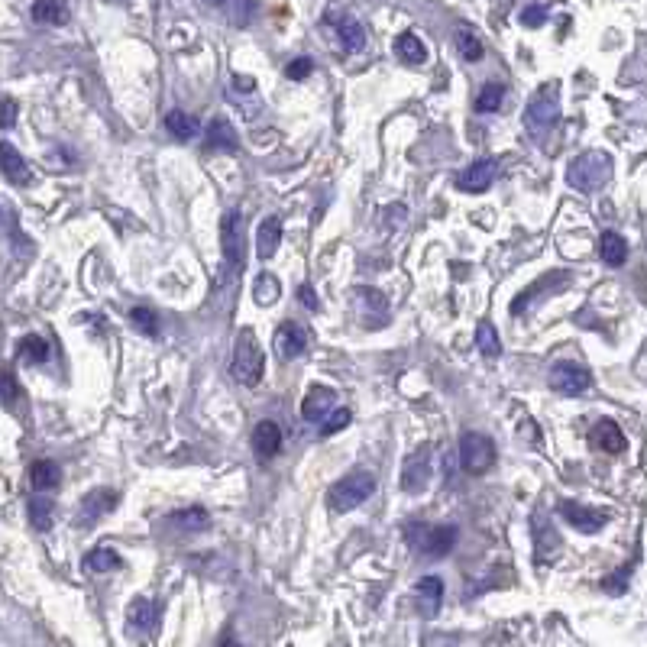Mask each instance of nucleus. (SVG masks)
<instances>
[{
  "label": "nucleus",
  "mask_w": 647,
  "mask_h": 647,
  "mask_svg": "<svg viewBox=\"0 0 647 647\" xmlns=\"http://www.w3.org/2000/svg\"><path fill=\"white\" fill-rule=\"evenodd\" d=\"M373 492H376V476L369 470H353L330 486L327 505L334 515H347V512H353V508H360Z\"/></svg>",
  "instance_id": "nucleus-1"
},
{
  "label": "nucleus",
  "mask_w": 647,
  "mask_h": 647,
  "mask_svg": "<svg viewBox=\"0 0 647 647\" xmlns=\"http://www.w3.org/2000/svg\"><path fill=\"white\" fill-rule=\"evenodd\" d=\"M609 178H612V156L599 153V149H589V153L576 156L567 169V182L576 191H583V195H593Z\"/></svg>",
  "instance_id": "nucleus-2"
},
{
  "label": "nucleus",
  "mask_w": 647,
  "mask_h": 647,
  "mask_svg": "<svg viewBox=\"0 0 647 647\" xmlns=\"http://www.w3.org/2000/svg\"><path fill=\"white\" fill-rule=\"evenodd\" d=\"M263 373H266V360L253 337V330H240L237 347H233V356H230V376L240 385H246V389H253V385H259V379H263Z\"/></svg>",
  "instance_id": "nucleus-3"
},
{
  "label": "nucleus",
  "mask_w": 647,
  "mask_h": 647,
  "mask_svg": "<svg viewBox=\"0 0 647 647\" xmlns=\"http://www.w3.org/2000/svg\"><path fill=\"white\" fill-rule=\"evenodd\" d=\"M220 246H224V263L230 272H237L246 266V220L240 211H227L224 220H220Z\"/></svg>",
  "instance_id": "nucleus-4"
},
{
  "label": "nucleus",
  "mask_w": 647,
  "mask_h": 647,
  "mask_svg": "<svg viewBox=\"0 0 647 647\" xmlns=\"http://www.w3.org/2000/svg\"><path fill=\"white\" fill-rule=\"evenodd\" d=\"M460 463H463V470L473 473V476L489 473L492 463H495V444H492L486 434L466 431L460 437Z\"/></svg>",
  "instance_id": "nucleus-5"
},
{
  "label": "nucleus",
  "mask_w": 647,
  "mask_h": 647,
  "mask_svg": "<svg viewBox=\"0 0 647 647\" xmlns=\"http://www.w3.org/2000/svg\"><path fill=\"white\" fill-rule=\"evenodd\" d=\"M525 120H528L531 133H538V136L547 133L560 120V98H557V88L554 85H547V88H541L538 94H534L531 104H528Z\"/></svg>",
  "instance_id": "nucleus-6"
},
{
  "label": "nucleus",
  "mask_w": 647,
  "mask_h": 647,
  "mask_svg": "<svg viewBox=\"0 0 647 647\" xmlns=\"http://www.w3.org/2000/svg\"><path fill=\"white\" fill-rule=\"evenodd\" d=\"M353 314L366 327H385L389 321V301L379 288H353Z\"/></svg>",
  "instance_id": "nucleus-7"
},
{
  "label": "nucleus",
  "mask_w": 647,
  "mask_h": 647,
  "mask_svg": "<svg viewBox=\"0 0 647 647\" xmlns=\"http://www.w3.org/2000/svg\"><path fill=\"white\" fill-rule=\"evenodd\" d=\"M547 382H550V389L560 395H580L593 385V376H589V369H583L580 363H557L550 369Z\"/></svg>",
  "instance_id": "nucleus-8"
},
{
  "label": "nucleus",
  "mask_w": 647,
  "mask_h": 647,
  "mask_svg": "<svg viewBox=\"0 0 647 647\" xmlns=\"http://www.w3.org/2000/svg\"><path fill=\"white\" fill-rule=\"evenodd\" d=\"M114 508H117V492L94 489V492L85 495V499H81V508H78V515H75V525L78 528H94L107 512H114Z\"/></svg>",
  "instance_id": "nucleus-9"
},
{
  "label": "nucleus",
  "mask_w": 647,
  "mask_h": 647,
  "mask_svg": "<svg viewBox=\"0 0 647 647\" xmlns=\"http://www.w3.org/2000/svg\"><path fill=\"white\" fill-rule=\"evenodd\" d=\"M327 23H334V33L340 39L343 52H363L366 49V26L356 17H350V13H343V10H330Z\"/></svg>",
  "instance_id": "nucleus-10"
},
{
  "label": "nucleus",
  "mask_w": 647,
  "mask_h": 647,
  "mask_svg": "<svg viewBox=\"0 0 647 647\" xmlns=\"http://www.w3.org/2000/svg\"><path fill=\"white\" fill-rule=\"evenodd\" d=\"M560 515L567 525H573L580 534H596L605 528V521H609V515L599 512V508H589L583 502H560Z\"/></svg>",
  "instance_id": "nucleus-11"
},
{
  "label": "nucleus",
  "mask_w": 647,
  "mask_h": 647,
  "mask_svg": "<svg viewBox=\"0 0 647 647\" xmlns=\"http://www.w3.org/2000/svg\"><path fill=\"white\" fill-rule=\"evenodd\" d=\"M275 353H279V360H298L301 353L308 350V330L295 324V321H288L282 324L279 330H275Z\"/></svg>",
  "instance_id": "nucleus-12"
},
{
  "label": "nucleus",
  "mask_w": 647,
  "mask_h": 647,
  "mask_svg": "<svg viewBox=\"0 0 647 647\" xmlns=\"http://www.w3.org/2000/svg\"><path fill=\"white\" fill-rule=\"evenodd\" d=\"M431 483V450L421 447L418 453H411L405 460V470H402V486L405 492H424Z\"/></svg>",
  "instance_id": "nucleus-13"
},
{
  "label": "nucleus",
  "mask_w": 647,
  "mask_h": 647,
  "mask_svg": "<svg viewBox=\"0 0 647 647\" xmlns=\"http://www.w3.org/2000/svg\"><path fill=\"white\" fill-rule=\"evenodd\" d=\"M0 172H4V178L10 185H17V188H26L33 182V172H30V162H26L17 149H13L7 140H0Z\"/></svg>",
  "instance_id": "nucleus-14"
},
{
  "label": "nucleus",
  "mask_w": 647,
  "mask_h": 647,
  "mask_svg": "<svg viewBox=\"0 0 647 647\" xmlns=\"http://www.w3.org/2000/svg\"><path fill=\"white\" fill-rule=\"evenodd\" d=\"M421 534V550H424V557H431V560H437V557H444V554H450L453 550V544H457V538H460V531L453 528V525H440V528H431V531H424V528H418Z\"/></svg>",
  "instance_id": "nucleus-15"
},
{
  "label": "nucleus",
  "mask_w": 647,
  "mask_h": 647,
  "mask_svg": "<svg viewBox=\"0 0 647 647\" xmlns=\"http://www.w3.org/2000/svg\"><path fill=\"white\" fill-rule=\"evenodd\" d=\"M279 450H282V431H279V424H275V421H259L256 431H253V453H256V460L266 463V460H272Z\"/></svg>",
  "instance_id": "nucleus-16"
},
{
  "label": "nucleus",
  "mask_w": 647,
  "mask_h": 647,
  "mask_svg": "<svg viewBox=\"0 0 647 647\" xmlns=\"http://www.w3.org/2000/svg\"><path fill=\"white\" fill-rule=\"evenodd\" d=\"M495 169H499V165H495V159H479V162H473L470 169H466V172L457 178V188L479 195V191H486V188L492 185Z\"/></svg>",
  "instance_id": "nucleus-17"
},
{
  "label": "nucleus",
  "mask_w": 647,
  "mask_h": 647,
  "mask_svg": "<svg viewBox=\"0 0 647 647\" xmlns=\"http://www.w3.org/2000/svg\"><path fill=\"white\" fill-rule=\"evenodd\" d=\"M589 444H593L596 450H605V453H622L628 447V440L622 434V428H618L615 421H599L593 431H589Z\"/></svg>",
  "instance_id": "nucleus-18"
},
{
  "label": "nucleus",
  "mask_w": 647,
  "mask_h": 647,
  "mask_svg": "<svg viewBox=\"0 0 647 647\" xmlns=\"http://www.w3.org/2000/svg\"><path fill=\"white\" fill-rule=\"evenodd\" d=\"M330 408H334V389H327V385H311L305 402H301V415H305V421H321Z\"/></svg>",
  "instance_id": "nucleus-19"
},
{
  "label": "nucleus",
  "mask_w": 647,
  "mask_h": 647,
  "mask_svg": "<svg viewBox=\"0 0 647 647\" xmlns=\"http://www.w3.org/2000/svg\"><path fill=\"white\" fill-rule=\"evenodd\" d=\"M279 243H282L279 217L263 220V224H259V230H256V253H259V259H272L275 253H279Z\"/></svg>",
  "instance_id": "nucleus-20"
},
{
  "label": "nucleus",
  "mask_w": 647,
  "mask_h": 647,
  "mask_svg": "<svg viewBox=\"0 0 647 647\" xmlns=\"http://www.w3.org/2000/svg\"><path fill=\"white\" fill-rule=\"evenodd\" d=\"M415 596H418V605L424 615H437L440 602H444V583H440V576H424L415 589Z\"/></svg>",
  "instance_id": "nucleus-21"
},
{
  "label": "nucleus",
  "mask_w": 647,
  "mask_h": 647,
  "mask_svg": "<svg viewBox=\"0 0 647 647\" xmlns=\"http://www.w3.org/2000/svg\"><path fill=\"white\" fill-rule=\"evenodd\" d=\"M127 622H130V628H136V631H153L156 628V622H159V612H156V605L149 602V599H133L130 602V609H127Z\"/></svg>",
  "instance_id": "nucleus-22"
},
{
  "label": "nucleus",
  "mask_w": 647,
  "mask_h": 647,
  "mask_svg": "<svg viewBox=\"0 0 647 647\" xmlns=\"http://www.w3.org/2000/svg\"><path fill=\"white\" fill-rule=\"evenodd\" d=\"M599 256H602V263L605 266H622L625 259H628V243L622 233H602V240H599Z\"/></svg>",
  "instance_id": "nucleus-23"
},
{
  "label": "nucleus",
  "mask_w": 647,
  "mask_h": 647,
  "mask_svg": "<svg viewBox=\"0 0 647 647\" xmlns=\"http://www.w3.org/2000/svg\"><path fill=\"white\" fill-rule=\"evenodd\" d=\"M395 52H398V59L408 62V65H424L428 62V46L421 43L418 33H402L395 39Z\"/></svg>",
  "instance_id": "nucleus-24"
},
{
  "label": "nucleus",
  "mask_w": 647,
  "mask_h": 647,
  "mask_svg": "<svg viewBox=\"0 0 647 647\" xmlns=\"http://www.w3.org/2000/svg\"><path fill=\"white\" fill-rule=\"evenodd\" d=\"M204 4H211L214 10H220L230 23H237V26H246L253 20V0H204Z\"/></svg>",
  "instance_id": "nucleus-25"
},
{
  "label": "nucleus",
  "mask_w": 647,
  "mask_h": 647,
  "mask_svg": "<svg viewBox=\"0 0 647 647\" xmlns=\"http://www.w3.org/2000/svg\"><path fill=\"white\" fill-rule=\"evenodd\" d=\"M33 20L46 23V26H62V23H68V4L65 0H36Z\"/></svg>",
  "instance_id": "nucleus-26"
},
{
  "label": "nucleus",
  "mask_w": 647,
  "mask_h": 647,
  "mask_svg": "<svg viewBox=\"0 0 647 647\" xmlns=\"http://www.w3.org/2000/svg\"><path fill=\"white\" fill-rule=\"evenodd\" d=\"M59 466H55L52 460H36L33 463V470H30V486L36 489V492H49V489H55L59 486Z\"/></svg>",
  "instance_id": "nucleus-27"
},
{
  "label": "nucleus",
  "mask_w": 647,
  "mask_h": 647,
  "mask_svg": "<svg viewBox=\"0 0 647 647\" xmlns=\"http://www.w3.org/2000/svg\"><path fill=\"white\" fill-rule=\"evenodd\" d=\"M26 515H30V525L36 531H49L52 521H55V505L49 499H43V495H33L30 505H26Z\"/></svg>",
  "instance_id": "nucleus-28"
},
{
  "label": "nucleus",
  "mask_w": 647,
  "mask_h": 647,
  "mask_svg": "<svg viewBox=\"0 0 647 647\" xmlns=\"http://www.w3.org/2000/svg\"><path fill=\"white\" fill-rule=\"evenodd\" d=\"M165 130H169L172 136H178V140H195L198 136V120L185 114V110H172L169 117H165Z\"/></svg>",
  "instance_id": "nucleus-29"
},
{
  "label": "nucleus",
  "mask_w": 647,
  "mask_h": 647,
  "mask_svg": "<svg viewBox=\"0 0 647 647\" xmlns=\"http://www.w3.org/2000/svg\"><path fill=\"white\" fill-rule=\"evenodd\" d=\"M563 282H570V275H563V272H557V275H550V279H541L538 285H531L525 295H518L515 301H512V311L515 314H521V311H528L531 305H534V298L541 295V288H547V295H550V288L554 285H563Z\"/></svg>",
  "instance_id": "nucleus-30"
},
{
  "label": "nucleus",
  "mask_w": 647,
  "mask_h": 647,
  "mask_svg": "<svg viewBox=\"0 0 647 647\" xmlns=\"http://www.w3.org/2000/svg\"><path fill=\"white\" fill-rule=\"evenodd\" d=\"M85 567L94 570V573H110V570H120L123 560L114 547H94L91 554L85 557Z\"/></svg>",
  "instance_id": "nucleus-31"
},
{
  "label": "nucleus",
  "mask_w": 647,
  "mask_h": 647,
  "mask_svg": "<svg viewBox=\"0 0 647 647\" xmlns=\"http://www.w3.org/2000/svg\"><path fill=\"white\" fill-rule=\"evenodd\" d=\"M279 292H282V285L272 272H263L253 282V298H256V305H263V308L275 305V301H279Z\"/></svg>",
  "instance_id": "nucleus-32"
},
{
  "label": "nucleus",
  "mask_w": 647,
  "mask_h": 647,
  "mask_svg": "<svg viewBox=\"0 0 647 647\" xmlns=\"http://www.w3.org/2000/svg\"><path fill=\"white\" fill-rule=\"evenodd\" d=\"M208 149H237V133L227 120H214L208 127Z\"/></svg>",
  "instance_id": "nucleus-33"
},
{
  "label": "nucleus",
  "mask_w": 647,
  "mask_h": 647,
  "mask_svg": "<svg viewBox=\"0 0 647 647\" xmlns=\"http://www.w3.org/2000/svg\"><path fill=\"white\" fill-rule=\"evenodd\" d=\"M476 343H479V353L489 356V360H495V356L502 353V340H499V330H495L489 321H483L476 327Z\"/></svg>",
  "instance_id": "nucleus-34"
},
{
  "label": "nucleus",
  "mask_w": 647,
  "mask_h": 647,
  "mask_svg": "<svg viewBox=\"0 0 647 647\" xmlns=\"http://www.w3.org/2000/svg\"><path fill=\"white\" fill-rule=\"evenodd\" d=\"M502 98H505V85L489 81V85H483V91L476 94V110L479 114H492V110H499Z\"/></svg>",
  "instance_id": "nucleus-35"
},
{
  "label": "nucleus",
  "mask_w": 647,
  "mask_h": 647,
  "mask_svg": "<svg viewBox=\"0 0 647 647\" xmlns=\"http://www.w3.org/2000/svg\"><path fill=\"white\" fill-rule=\"evenodd\" d=\"M17 353H20L23 363H46L49 360V343L43 337H23Z\"/></svg>",
  "instance_id": "nucleus-36"
},
{
  "label": "nucleus",
  "mask_w": 647,
  "mask_h": 647,
  "mask_svg": "<svg viewBox=\"0 0 647 647\" xmlns=\"http://www.w3.org/2000/svg\"><path fill=\"white\" fill-rule=\"evenodd\" d=\"M457 49L466 62H479L483 59V43H479V36L473 30H466V26H460L457 30Z\"/></svg>",
  "instance_id": "nucleus-37"
},
{
  "label": "nucleus",
  "mask_w": 647,
  "mask_h": 647,
  "mask_svg": "<svg viewBox=\"0 0 647 647\" xmlns=\"http://www.w3.org/2000/svg\"><path fill=\"white\" fill-rule=\"evenodd\" d=\"M130 327L140 330V334H146V337H153L159 330V321H156V314L149 308H133L130 311Z\"/></svg>",
  "instance_id": "nucleus-38"
},
{
  "label": "nucleus",
  "mask_w": 647,
  "mask_h": 647,
  "mask_svg": "<svg viewBox=\"0 0 647 647\" xmlns=\"http://www.w3.org/2000/svg\"><path fill=\"white\" fill-rule=\"evenodd\" d=\"M172 521L188 528V531H201L204 525H208V512H204V508H185V512H175Z\"/></svg>",
  "instance_id": "nucleus-39"
},
{
  "label": "nucleus",
  "mask_w": 647,
  "mask_h": 647,
  "mask_svg": "<svg viewBox=\"0 0 647 647\" xmlns=\"http://www.w3.org/2000/svg\"><path fill=\"white\" fill-rule=\"evenodd\" d=\"M327 421L321 424V437H330V434H337V431H343L350 424V408H337V411H327L324 415Z\"/></svg>",
  "instance_id": "nucleus-40"
},
{
  "label": "nucleus",
  "mask_w": 647,
  "mask_h": 647,
  "mask_svg": "<svg viewBox=\"0 0 647 647\" xmlns=\"http://www.w3.org/2000/svg\"><path fill=\"white\" fill-rule=\"evenodd\" d=\"M20 398V385L13 379L10 369H0V402L4 405H13Z\"/></svg>",
  "instance_id": "nucleus-41"
},
{
  "label": "nucleus",
  "mask_w": 647,
  "mask_h": 647,
  "mask_svg": "<svg viewBox=\"0 0 647 647\" xmlns=\"http://www.w3.org/2000/svg\"><path fill=\"white\" fill-rule=\"evenodd\" d=\"M405 220V204H389V208H382V227L385 230H395L398 224Z\"/></svg>",
  "instance_id": "nucleus-42"
},
{
  "label": "nucleus",
  "mask_w": 647,
  "mask_h": 647,
  "mask_svg": "<svg viewBox=\"0 0 647 647\" xmlns=\"http://www.w3.org/2000/svg\"><path fill=\"white\" fill-rule=\"evenodd\" d=\"M311 68H314V62H311V59H305V55H301V59L288 62L285 75L292 78V81H301V78H308V75H311Z\"/></svg>",
  "instance_id": "nucleus-43"
},
{
  "label": "nucleus",
  "mask_w": 647,
  "mask_h": 647,
  "mask_svg": "<svg viewBox=\"0 0 647 647\" xmlns=\"http://www.w3.org/2000/svg\"><path fill=\"white\" fill-rule=\"evenodd\" d=\"M17 123V101L4 98L0 101V130H10Z\"/></svg>",
  "instance_id": "nucleus-44"
},
{
  "label": "nucleus",
  "mask_w": 647,
  "mask_h": 647,
  "mask_svg": "<svg viewBox=\"0 0 647 647\" xmlns=\"http://www.w3.org/2000/svg\"><path fill=\"white\" fill-rule=\"evenodd\" d=\"M547 20V7H528L525 13H521V23L525 26H538Z\"/></svg>",
  "instance_id": "nucleus-45"
},
{
  "label": "nucleus",
  "mask_w": 647,
  "mask_h": 647,
  "mask_svg": "<svg viewBox=\"0 0 647 647\" xmlns=\"http://www.w3.org/2000/svg\"><path fill=\"white\" fill-rule=\"evenodd\" d=\"M298 298H301V305H305L308 311H318L321 308V301H318V295L311 292V285H301L298 288Z\"/></svg>",
  "instance_id": "nucleus-46"
},
{
  "label": "nucleus",
  "mask_w": 647,
  "mask_h": 647,
  "mask_svg": "<svg viewBox=\"0 0 647 647\" xmlns=\"http://www.w3.org/2000/svg\"><path fill=\"white\" fill-rule=\"evenodd\" d=\"M622 583H628V570H618L615 580H605V589H612V593H618V589H622Z\"/></svg>",
  "instance_id": "nucleus-47"
}]
</instances>
